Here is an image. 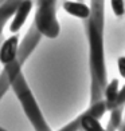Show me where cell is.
<instances>
[{
    "instance_id": "7a4b0ae2",
    "label": "cell",
    "mask_w": 125,
    "mask_h": 131,
    "mask_svg": "<svg viewBox=\"0 0 125 131\" xmlns=\"http://www.w3.org/2000/svg\"><path fill=\"white\" fill-rule=\"evenodd\" d=\"M19 51V36L14 34L7 38L0 47V63L3 66H10L15 62Z\"/></svg>"
},
{
    "instance_id": "5b68a950",
    "label": "cell",
    "mask_w": 125,
    "mask_h": 131,
    "mask_svg": "<svg viewBox=\"0 0 125 131\" xmlns=\"http://www.w3.org/2000/svg\"><path fill=\"white\" fill-rule=\"evenodd\" d=\"M81 127H82L83 131H105L101 122L92 114H86V115L82 116Z\"/></svg>"
},
{
    "instance_id": "8992f818",
    "label": "cell",
    "mask_w": 125,
    "mask_h": 131,
    "mask_svg": "<svg viewBox=\"0 0 125 131\" xmlns=\"http://www.w3.org/2000/svg\"><path fill=\"white\" fill-rule=\"evenodd\" d=\"M105 96L108 102H113V100L117 99L118 96V80L117 79H113L108 84L106 91H105Z\"/></svg>"
},
{
    "instance_id": "277c9868",
    "label": "cell",
    "mask_w": 125,
    "mask_h": 131,
    "mask_svg": "<svg viewBox=\"0 0 125 131\" xmlns=\"http://www.w3.org/2000/svg\"><path fill=\"white\" fill-rule=\"evenodd\" d=\"M63 9L74 17L78 19H87L90 16V8L86 4L79 3V2H73V0H67L63 3Z\"/></svg>"
},
{
    "instance_id": "6da1fadb",
    "label": "cell",
    "mask_w": 125,
    "mask_h": 131,
    "mask_svg": "<svg viewBox=\"0 0 125 131\" xmlns=\"http://www.w3.org/2000/svg\"><path fill=\"white\" fill-rule=\"evenodd\" d=\"M90 43H92V60L96 67V75L98 76V80L101 83L105 82V68H104V51L101 36L96 29L94 24L90 27Z\"/></svg>"
},
{
    "instance_id": "52a82bcc",
    "label": "cell",
    "mask_w": 125,
    "mask_h": 131,
    "mask_svg": "<svg viewBox=\"0 0 125 131\" xmlns=\"http://www.w3.org/2000/svg\"><path fill=\"white\" fill-rule=\"evenodd\" d=\"M110 8L112 12L117 17H121L125 14V3L124 0H110Z\"/></svg>"
},
{
    "instance_id": "ba28073f",
    "label": "cell",
    "mask_w": 125,
    "mask_h": 131,
    "mask_svg": "<svg viewBox=\"0 0 125 131\" xmlns=\"http://www.w3.org/2000/svg\"><path fill=\"white\" fill-rule=\"evenodd\" d=\"M117 70L122 79H125V56H120L117 59Z\"/></svg>"
},
{
    "instance_id": "3957f363",
    "label": "cell",
    "mask_w": 125,
    "mask_h": 131,
    "mask_svg": "<svg viewBox=\"0 0 125 131\" xmlns=\"http://www.w3.org/2000/svg\"><path fill=\"white\" fill-rule=\"evenodd\" d=\"M32 7H34L32 0H20L17 3L16 8H15V15H14L12 20H11V24H10V31L12 34H16L22 28V26L26 23Z\"/></svg>"
}]
</instances>
